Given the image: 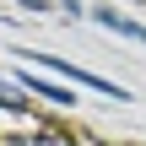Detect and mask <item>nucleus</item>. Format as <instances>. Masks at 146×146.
<instances>
[{"label": "nucleus", "instance_id": "4", "mask_svg": "<svg viewBox=\"0 0 146 146\" xmlns=\"http://www.w3.org/2000/svg\"><path fill=\"white\" fill-rule=\"evenodd\" d=\"M22 103H27V98H22V92H11V87L0 81V108H22Z\"/></svg>", "mask_w": 146, "mask_h": 146}, {"label": "nucleus", "instance_id": "2", "mask_svg": "<svg viewBox=\"0 0 146 146\" xmlns=\"http://www.w3.org/2000/svg\"><path fill=\"white\" fill-rule=\"evenodd\" d=\"M27 92H38V98H49V103H70V87H60V81H43V76H16Z\"/></svg>", "mask_w": 146, "mask_h": 146}, {"label": "nucleus", "instance_id": "1", "mask_svg": "<svg viewBox=\"0 0 146 146\" xmlns=\"http://www.w3.org/2000/svg\"><path fill=\"white\" fill-rule=\"evenodd\" d=\"M98 22H103V27H114L119 38H135V43H146V27H141V22H130V16H119L114 5H98Z\"/></svg>", "mask_w": 146, "mask_h": 146}, {"label": "nucleus", "instance_id": "3", "mask_svg": "<svg viewBox=\"0 0 146 146\" xmlns=\"http://www.w3.org/2000/svg\"><path fill=\"white\" fill-rule=\"evenodd\" d=\"M11 146H70L65 135H33V141H11Z\"/></svg>", "mask_w": 146, "mask_h": 146}, {"label": "nucleus", "instance_id": "5", "mask_svg": "<svg viewBox=\"0 0 146 146\" xmlns=\"http://www.w3.org/2000/svg\"><path fill=\"white\" fill-rule=\"evenodd\" d=\"M16 5H33V11H43V5H49V0H16Z\"/></svg>", "mask_w": 146, "mask_h": 146}]
</instances>
